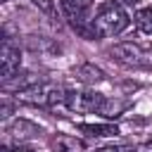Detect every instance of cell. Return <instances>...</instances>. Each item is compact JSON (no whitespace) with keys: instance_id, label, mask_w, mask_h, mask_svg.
<instances>
[{"instance_id":"6da1fadb","label":"cell","mask_w":152,"mask_h":152,"mask_svg":"<svg viewBox=\"0 0 152 152\" xmlns=\"http://www.w3.org/2000/svg\"><path fill=\"white\" fill-rule=\"evenodd\" d=\"M90 26L97 38H112V36H119L128 26V14L116 0H104L93 14Z\"/></svg>"},{"instance_id":"7a4b0ae2","label":"cell","mask_w":152,"mask_h":152,"mask_svg":"<svg viewBox=\"0 0 152 152\" xmlns=\"http://www.w3.org/2000/svg\"><path fill=\"white\" fill-rule=\"evenodd\" d=\"M107 55H109L114 62L124 64V66L150 69V48H142L140 43H131V40L119 43V45L109 48V50H107Z\"/></svg>"},{"instance_id":"3957f363","label":"cell","mask_w":152,"mask_h":152,"mask_svg":"<svg viewBox=\"0 0 152 152\" xmlns=\"http://www.w3.org/2000/svg\"><path fill=\"white\" fill-rule=\"evenodd\" d=\"M104 100L107 97L102 93H95V90H69L66 109L71 114H93V112L100 114Z\"/></svg>"},{"instance_id":"277c9868","label":"cell","mask_w":152,"mask_h":152,"mask_svg":"<svg viewBox=\"0 0 152 152\" xmlns=\"http://www.w3.org/2000/svg\"><path fill=\"white\" fill-rule=\"evenodd\" d=\"M43 128L28 119H12L5 128V142H14V145H21V142H31L36 138H40Z\"/></svg>"},{"instance_id":"5b68a950","label":"cell","mask_w":152,"mask_h":152,"mask_svg":"<svg viewBox=\"0 0 152 152\" xmlns=\"http://www.w3.org/2000/svg\"><path fill=\"white\" fill-rule=\"evenodd\" d=\"M21 66V52L19 48L10 40V38H2V45H0V71H2V81H12V76L19 71Z\"/></svg>"},{"instance_id":"8992f818","label":"cell","mask_w":152,"mask_h":152,"mask_svg":"<svg viewBox=\"0 0 152 152\" xmlns=\"http://www.w3.org/2000/svg\"><path fill=\"white\" fill-rule=\"evenodd\" d=\"M50 147L52 152H86V142L76 135L69 133H57L50 138Z\"/></svg>"},{"instance_id":"52a82bcc","label":"cell","mask_w":152,"mask_h":152,"mask_svg":"<svg viewBox=\"0 0 152 152\" xmlns=\"http://www.w3.org/2000/svg\"><path fill=\"white\" fill-rule=\"evenodd\" d=\"M74 78L81 81V83H86V86H93V83L104 81V71L100 66H95V64H78L74 69Z\"/></svg>"},{"instance_id":"ba28073f","label":"cell","mask_w":152,"mask_h":152,"mask_svg":"<svg viewBox=\"0 0 152 152\" xmlns=\"http://www.w3.org/2000/svg\"><path fill=\"white\" fill-rule=\"evenodd\" d=\"M78 131L86 133L88 138H109V135H119V126H116V124H78Z\"/></svg>"},{"instance_id":"9c48e42d","label":"cell","mask_w":152,"mask_h":152,"mask_svg":"<svg viewBox=\"0 0 152 152\" xmlns=\"http://www.w3.org/2000/svg\"><path fill=\"white\" fill-rule=\"evenodd\" d=\"M133 19H135V26H138V31H140V33H147V36H152V10H150V7H145V10H138Z\"/></svg>"},{"instance_id":"30bf717a","label":"cell","mask_w":152,"mask_h":152,"mask_svg":"<svg viewBox=\"0 0 152 152\" xmlns=\"http://www.w3.org/2000/svg\"><path fill=\"white\" fill-rule=\"evenodd\" d=\"M97 152H135L133 145H107V147H100Z\"/></svg>"},{"instance_id":"8fae6325","label":"cell","mask_w":152,"mask_h":152,"mask_svg":"<svg viewBox=\"0 0 152 152\" xmlns=\"http://www.w3.org/2000/svg\"><path fill=\"white\" fill-rule=\"evenodd\" d=\"M116 2H119L121 7H135V5L140 2V0H116Z\"/></svg>"},{"instance_id":"7c38bea8","label":"cell","mask_w":152,"mask_h":152,"mask_svg":"<svg viewBox=\"0 0 152 152\" xmlns=\"http://www.w3.org/2000/svg\"><path fill=\"white\" fill-rule=\"evenodd\" d=\"M2 152H28V150H10V147H5Z\"/></svg>"},{"instance_id":"4fadbf2b","label":"cell","mask_w":152,"mask_h":152,"mask_svg":"<svg viewBox=\"0 0 152 152\" xmlns=\"http://www.w3.org/2000/svg\"><path fill=\"white\" fill-rule=\"evenodd\" d=\"M145 150H147V152H152V142H150V145H145Z\"/></svg>"}]
</instances>
